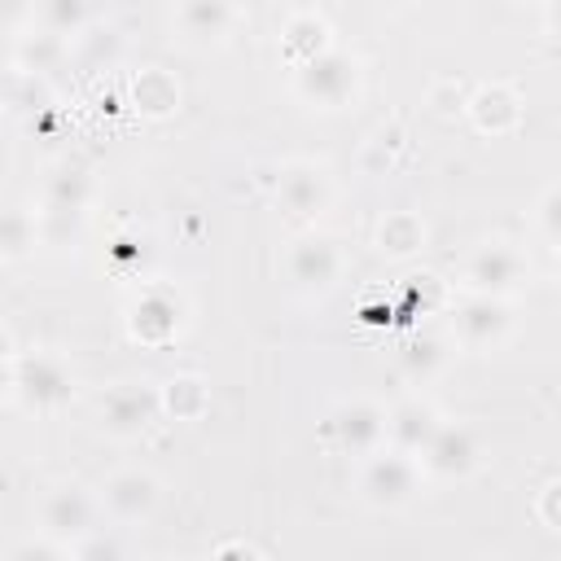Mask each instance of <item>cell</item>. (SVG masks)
I'll list each match as a JSON object with an SVG mask.
<instances>
[{
    "instance_id": "f546056e",
    "label": "cell",
    "mask_w": 561,
    "mask_h": 561,
    "mask_svg": "<svg viewBox=\"0 0 561 561\" xmlns=\"http://www.w3.org/2000/svg\"><path fill=\"white\" fill-rule=\"evenodd\" d=\"M557 504H561V482H557V478H548V482L539 486V495H535V517H539V526H543V530H557V526H561Z\"/></svg>"
},
{
    "instance_id": "cb8c5ba5",
    "label": "cell",
    "mask_w": 561,
    "mask_h": 561,
    "mask_svg": "<svg viewBox=\"0 0 561 561\" xmlns=\"http://www.w3.org/2000/svg\"><path fill=\"white\" fill-rule=\"evenodd\" d=\"M88 18H92V9L83 4V0H48L44 9H39V26L48 31V35H79L83 26H88Z\"/></svg>"
},
{
    "instance_id": "52a82bcc",
    "label": "cell",
    "mask_w": 561,
    "mask_h": 561,
    "mask_svg": "<svg viewBox=\"0 0 561 561\" xmlns=\"http://www.w3.org/2000/svg\"><path fill=\"white\" fill-rule=\"evenodd\" d=\"M158 416H162L158 386L123 381V386H114V390L101 394V425L114 438H140V434H149Z\"/></svg>"
},
{
    "instance_id": "5b68a950",
    "label": "cell",
    "mask_w": 561,
    "mask_h": 561,
    "mask_svg": "<svg viewBox=\"0 0 561 561\" xmlns=\"http://www.w3.org/2000/svg\"><path fill=\"white\" fill-rule=\"evenodd\" d=\"M526 276H530V263L508 241H486L465 263V289L469 294H486V298H508L513 289H522Z\"/></svg>"
},
{
    "instance_id": "9c48e42d",
    "label": "cell",
    "mask_w": 561,
    "mask_h": 561,
    "mask_svg": "<svg viewBox=\"0 0 561 561\" xmlns=\"http://www.w3.org/2000/svg\"><path fill=\"white\" fill-rule=\"evenodd\" d=\"M272 188H276L280 210H289L294 219H311V215H320V210L329 206V197H333L329 171H324V167H316V162H307V158L285 162V167L276 171Z\"/></svg>"
},
{
    "instance_id": "8992f818",
    "label": "cell",
    "mask_w": 561,
    "mask_h": 561,
    "mask_svg": "<svg viewBox=\"0 0 561 561\" xmlns=\"http://www.w3.org/2000/svg\"><path fill=\"white\" fill-rule=\"evenodd\" d=\"M39 526L57 543H79L96 526V500L79 482H57L39 500Z\"/></svg>"
},
{
    "instance_id": "484cf974",
    "label": "cell",
    "mask_w": 561,
    "mask_h": 561,
    "mask_svg": "<svg viewBox=\"0 0 561 561\" xmlns=\"http://www.w3.org/2000/svg\"><path fill=\"white\" fill-rule=\"evenodd\" d=\"M425 101H430V110H434V114L451 118V114H460V110H465V101H469V88H465L460 79H434Z\"/></svg>"
},
{
    "instance_id": "d6986e66",
    "label": "cell",
    "mask_w": 561,
    "mask_h": 561,
    "mask_svg": "<svg viewBox=\"0 0 561 561\" xmlns=\"http://www.w3.org/2000/svg\"><path fill=\"white\" fill-rule=\"evenodd\" d=\"M88 197H92V175L83 171V167H57L53 175H48V184H44V215H66V219H75L83 206H88Z\"/></svg>"
},
{
    "instance_id": "3957f363",
    "label": "cell",
    "mask_w": 561,
    "mask_h": 561,
    "mask_svg": "<svg viewBox=\"0 0 561 561\" xmlns=\"http://www.w3.org/2000/svg\"><path fill=\"white\" fill-rule=\"evenodd\" d=\"M513 333V302L508 298H486V294H465L451 307V337L465 351H491Z\"/></svg>"
},
{
    "instance_id": "30bf717a",
    "label": "cell",
    "mask_w": 561,
    "mask_h": 561,
    "mask_svg": "<svg viewBox=\"0 0 561 561\" xmlns=\"http://www.w3.org/2000/svg\"><path fill=\"white\" fill-rule=\"evenodd\" d=\"M329 430L342 451L373 456L377 447H386V408L373 399H342L329 416Z\"/></svg>"
},
{
    "instance_id": "5bb4252c",
    "label": "cell",
    "mask_w": 561,
    "mask_h": 561,
    "mask_svg": "<svg viewBox=\"0 0 561 561\" xmlns=\"http://www.w3.org/2000/svg\"><path fill=\"white\" fill-rule=\"evenodd\" d=\"M438 425H443L438 408H434L425 394H408V399H399V403L386 412V443H390L394 451L416 456V451L434 438Z\"/></svg>"
},
{
    "instance_id": "d4e9b609",
    "label": "cell",
    "mask_w": 561,
    "mask_h": 561,
    "mask_svg": "<svg viewBox=\"0 0 561 561\" xmlns=\"http://www.w3.org/2000/svg\"><path fill=\"white\" fill-rule=\"evenodd\" d=\"M57 57H61V39H57V35H48V31L26 35V39L18 44V61H22L26 70H48Z\"/></svg>"
},
{
    "instance_id": "7402d4cb",
    "label": "cell",
    "mask_w": 561,
    "mask_h": 561,
    "mask_svg": "<svg viewBox=\"0 0 561 561\" xmlns=\"http://www.w3.org/2000/svg\"><path fill=\"white\" fill-rule=\"evenodd\" d=\"M175 22H180L184 35L215 39V35H228V26L237 22V9L228 0H184L175 9Z\"/></svg>"
},
{
    "instance_id": "2e32d148",
    "label": "cell",
    "mask_w": 561,
    "mask_h": 561,
    "mask_svg": "<svg viewBox=\"0 0 561 561\" xmlns=\"http://www.w3.org/2000/svg\"><path fill=\"white\" fill-rule=\"evenodd\" d=\"M280 48H285V61H289V66H302V61H311L316 53L333 48V39H329V18L316 13V9H289V13H285V26H280Z\"/></svg>"
},
{
    "instance_id": "8fae6325",
    "label": "cell",
    "mask_w": 561,
    "mask_h": 561,
    "mask_svg": "<svg viewBox=\"0 0 561 561\" xmlns=\"http://www.w3.org/2000/svg\"><path fill=\"white\" fill-rule=\"evenodd\" d=\"M285 272H289V280H294L302 294H324V289L342 276V250H337L329 237L307 232V237H298V241L289 245Z\"/></svg>"
},
{
    "instance_id": "ba28073f",
    "label": "cell",
    "mask_w": 561,
    "mask_h": 561,
    "mask_svg": "<svg viewBox=\"0 0 561 561\" xmlns=\"http://www.w3.org/2000/svg\"><path fill=\"white\" fill-rule=\"evenodd\" d=\"M416 465H421V473H434V478H469L482 465V443L469 425L443 421L434 430V438L416 451Z\"/></svg>"
},
{
    "instance_id": "4fadbf2b",
    "label": "cell",
    "mask_w": 561,
    "mask_h": 561,
    "mask_svg": "<svg viewBox=\"0 0 561 561\" xmlns=\"http://www.w3.org/2000/svg\"><path fill=\"white\" fill-rule=\"evenodd\" d=\"M158 495H162V486H158V478L149 469H114L101 482V500L96 504L118 522H140V517H149L158 508Z\"/></svg>"
},
{
    "instance_id": "6da1fadb",
    "label": "cell",
    "mask_w": 561,
    "mask_h": 561,
    "mask_svg": "<svg viewBox=\"0 0 561 561\" xmlns=\"http://www.w3.org/2000/svg\"><path fill=\"white\" fill-rule=\"evenodd\" d=\"M421 465L408 451L394 447H377L373 456H364L359 465V500L373 508H403L421 495Z\"/></svg>"
},
{
    "instance_id": "83f0119b",
    "label": "cell",
    "mask_w": 561,
    "mask_h": 561,
    "mask_svg": "<svg viewBox=\"0 0 561 561\" xmlns=\"http://www.w3.org/2000/svg\"><path fill=\"white\" fill-rule=\"evenodd\" d=\"M4 561H70V548L44 535V539H22V543H13Z\"/></svg>"
},
{
    "instance_id": "4316f807",
    "label": "cell",
    "mask_w": 561,
    "mask_h": 561,
    "mask_svg": "<svg viewBox=\"0 0 561 561\" xmlns=\"http://www.w3.org/2000/svg\"><path fill=\"white\" fill-rule=\"evenodd\" d=\"M70 561H127V557H123V543H118L114 535L92 530V535H83V539L75 543Z\"/></svg>"
},
{
    "instance_id": "1f68e13d",
    "label": "cell",
    "mask_w": 561,
    "mask_h": 561,
    "mask_svg": "<svg viewBox=\"0 0 561 561\" xmlns=\"http://www.w3.org/2000/svg\"><path fill=\"white\" fill-rule=\"evenodd\" d=\"M0 364H13V333L0 324Z\"/></svg>"
},
{
    "instance_id": "44dd1931",
    "label": "cell",
    "mask_w": 561,
    "mask_h": 561,
    "mask_svg": "<svg viewBox=\"0 0 561 561\" xmlns=\"http://www.w3.org/2000/svg\"><path fill=\"white\" fill-rule=\"evenodd\" d=\"M447 355H451V351H447V342H443L438 333H412V337L399 346V373H403L408 381L425 386L430 377L443 373Z\"/></svg>"
},
{
    "instance_id": "d6a6232c",
    "label": "cell",
    "mask_w": 561,
    "mask_h": 561,
    "mask_svg": "<svg viewBox=\"0 0 561 561\" xmlns=\"http://www.w3.org/2000/svg\"><path fill=\"white\" fill-rule=\"evenodd\" d=\"M13 394V364H0V399Z\"/></svg>"
},
{
    "instance_id": "9a60e30c",
    "label": "cell",
    "mask_w": 561,
    "mask_h": 561,
    "mask_svg": "<svg viewBox=\"0 0 561 561\" xmlns=\"http://www.w3.org/2000/svg\"><path fill=\"white\" fill-rule=\"evenodd\" d=\"M465 114L482 136H508L522 123V96L513 83H482L469 92Z\"/></svg>"
},
{
    "instance_id": "603a6c76",
    "label": "cell",
    "mask_w": 561,
    "mask_h": 561,
    "mask_svg": "<svg viewBox=\"0 0 561 561\" xmlns=\"http://www.w3.org/2000/svg\"><path fill=\"white\" fill-rule=\"evenodd\" d=\"M39 241V224L26 206H0V259H26Z\"/></svg>"
},
{
    "instance_id": "ffe728a7",
    "label": "cell",
    "mask_w": 561,
    "mask_h": 561,
    "mask_svg": "<svg viewBox=\"0 0 561 561\" xmlns=\"http://www.w3.org/2000/svg\"><path fill=\"white\" fill-rule=\"evenodd\" d=\"M425 219L416 210H390L381 224H377V250L390 254V259H408L416 250H425Z\"/></svg>"
},
{
    "instance_id": "7a4b0ae2",
    "label": "cell",
    "mask_w": 561,
    "mask_h": 561,
    "mask_svg": "<svg viewBox=\"0 0 561 561\" xmlns=\"http://www.w3.org/2000/svg\"><path fill=\"white\" fill-rule=\"evenodd\" d=\"M355 83H359V66L337 44L324 48V53H316L311 61L294 66V92L307 105H316V110H337L342 101L355 96Z\"/></svg>"
},
{
    "instance_id": "e0dca14e",
    "label": "cell",
    "mask_w": 561,
    "mask_h": 561,
    "mask_svg": "<svg viewBox=\"0 0 561 561\" xmlns=\"http://www.w3.org/2000/svg\"><path fill=\"white\" fill-rule=\"evenodd\" d=\"M158 403H162V416L171 421H202L210 408V386L197 373H175L158 386Z\"/></svg>"
},
{
    "instance_id": "f1b7e54d",
    "label": "cell",
    "mask_w": 561,
    "mask_h": 561,
    "mask_svg": "<svg viewBox=\"0 0 561 561\" xmlns=\"http://www.w3.org/2000/svg\"><path fill=\"white\" fill-rule=\"evenodd\" d=\"M535 224H539V232H543V241H548V245L561 237V188H557V184H548V188L539 193Z\"/></svg>"
},
{
    "instance_id": "ac0fdd59",
    "label": "cell",
    "mask_w": 561,
    "mask_h": 561,
    "mask_svg": "<svg viewBox=\"0 0 561 561\" xmlns=\"http://www.w3.org/2000/svg\"><path fill=\"white\" fill-rule=\"evenodd\" d=\"M131 105H136L140 114H149V118L175 114V110H180V79H175L171 70H162V66L136 70V79H131Z\"/></svg>"
},
{
    "instance_id": "277c9868",
    "label": "cell",
    "mask_w": 561,
    "mask_h": 561,
    "mask_svg": "<svg viewBox=\"0 0 561 561\" xmlns=\"http://www.w3.org/2000/svg\"><path fill=\"white\" fill-rule=\"evenodd\" d=\"M13 394L35 412H57L75 399V377L57 355H18L13 359Z\"/></svg>"
},
{
    "instance_id": "4dcf8cb0",
    "label": "cell",
    "mask_w": 561,
    "mask_h": 561,
    "mask_svg": "<svg viewBox=\"0 0 561 561\" xmlns=\"http://www.w3.org/2000/svg\"><path fill=\"white\" fill-rule=\"evenodd\" d=\"M210 561H263V552L254 543H245V539H224Z\"/></svg>"
},
{
    "instance_id": "7c38bea8",
    "label": "cell",
    "mask_w": 561,
    "mask_h": 561,
    "mask_svg": "<svg viewBox=\"0 0 561 561\" xmlns=\"http://www.w3.org/2000/svg\"><path fill=\"white\" fill-rule=\"evenodd\" d=\"M180 320H184V307L171 289L162 285H149L131 307H127V333L145 346H167L175 333H180Z\"/></svg>"
}]
</instances>
